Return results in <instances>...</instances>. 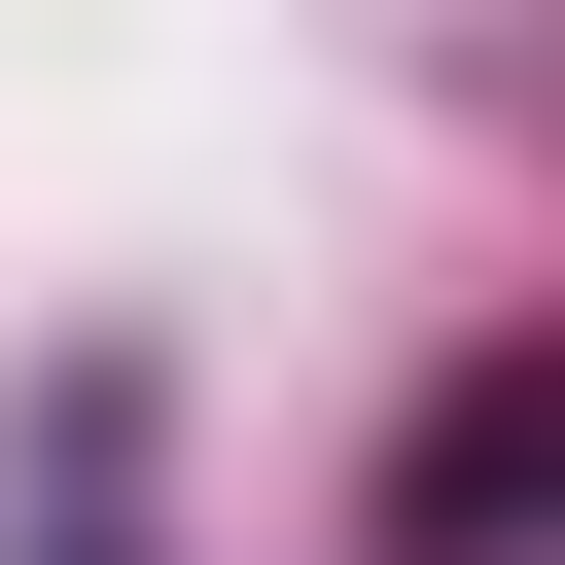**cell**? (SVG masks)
<instances>
[{
    "label": "cell",
    "instance_id": "1",
    "mask_svg": "<svg viewBox=\"0 0 565 565\" xmlns=\"http://www.w3.org/2000/svg\"><path fill=\"white\" fill-rule=\"evenodd\" d=\"M530 494H565V353H459L388 459V565H530Z\"/></svg>",
    "mask_w": 565,
    "mask_h": 565
}]
</instances>
